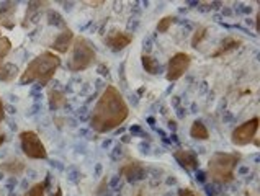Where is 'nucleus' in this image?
I'll list each match as a JSON object with an SVG mask.
<instances>
[{
    "instance_id": "1",
    "label": "nucleus",
    "mask_w": 260,
    "mask_h": 196,
    "mask_svg": "<svg viewBox=\"0 0 260 196\" xmlns=\"http://www.w3.org/2000/svg\"><path fill=\"white\" fill-rule=\"evenodd\" d=\"M129 114V108L126 105L123 95L116 87L108 85L102 93L93 110L88 116V123L95 133H110L126 121Z\"/></svg>"
},
{
    "instance_id": "2",
    "label": "nucleus",
    "mask_w": 260,
    "mask_h": 196,
    "mask_svg": "<svg viewBox=\"0 0 260 196\" xmlns=\"http://www.w3.org/2000/svg\"><path fill=\"white\" fill-rule=\"evenodd\" d=\"M59 67H61L59 56L53 54L51 51H46V53L36 56L26 65L25 72L20 75V85H29L33 82H40V87L48 85Z\"/></svg>"
},
{
    "instance_id": "3",
    "label": "nucleus",
    "mask_w": 260,
    "mask_h": 196,
    "mask_svg": "<svg viewBox=\"0 0 260 196\" xmlns=\"http://www.w3.org/2000/svg\"><path fill=\"white\" fill-rule=\"evenodd\" d=\"M241 161V154H228L216 152L208 162V178H211L214 185H226L234 178V169Z\"/></svg>"
},
{
    "instance_id": "4",
    "label": "nucleus",
    "mask_w": 260,
    "mask_h": 196,
    "mask_svg": "<svg viewBox=\"0 0 260 196\" xmlns=\"http://www.w3.org/2000/svg\"><path fill=\"white\" fill-rule=\"evenodd\" d=\"M96 61V54L93 45L84 36H79V38L74 40L72 43V54L68 67L72 72H82L85 69L90 67L92 64Z\"/></svg>"
},
{
    "instance_id": "5",
    "label": "nucleus",
    "mask_w": 260,
    "mask_h": 196,
    "mask_svg": "<svg viewBox=\"0 0 260 196\" xmlns=\"http://www.w3.org/2000/svg\"><path fill=\"white\" fill-rule=\"evenodd\" d=\"M20 144H21V150L23 154L29 159H35V161H43V159L48 157V150L44 147V144L41 142L40 136L35 133V131H21L20 133Z\"/></svg>"
},
{
    "instance_id": "6",
    "label": "nucleus",
    "mask_w": 260,
    "mask_h": 196,
    "mask_svg": "<svg viewBox=\"0 0 260 196\" xmlns=\"http://www.w3.org/2000/svg\"><path fill=\"white\" fill-rule=\"evenodd\" d=\"M257 129H258V118L255 116V118L242 123V125H239L233 131L231 142L234 146H247L249 142L254 141Z\"/></svg>"
},
{
    "instance_id": "7",
    "label": "nucleus",
    "mask_w": 260,
    "mask_h": 196,
    "mask_svg": "<svg viewBox=\"0 0 260 196\" xmlns=\"http://www.w3.org/2000/svg\"><path fill=\"white\" fill-rule=\"evenodd\" d=\"M191 64V57L190 54L187 53H177L170 57V61L167 64V74H166V79L169 82H175L178 81L185 72L188 70Z\"/></svg>"
},
{
    "instance_id": "8",
    "label": "nucleus",
    "mask_w": 260,
    "mask_h": 196,
    "mask_svg": "<svg viewBox=\"0 0 260 196\" xmlns=\"http://www.w3.org/2000/svg\"><path fill=\"white\" fill-rule=\"evenodd\" d=\"M133 41V34L131 33H124V31H118V30H111L107 38L105 43L107 46L113 51V53H120L126 46H129Z\"/></svg>"
},
{
    "instance_id": "9",
    "label": "nucleus",
    "mask_w": 260,
    "mask_h": 196,
    "mask_svg": "<svg viewBox=\"0 0 260 196\" xmlns=\"http://www.w3.org/2000/svg\"><path fill=\"white\" fill-rule=\"evenodd\" d=\"M120 175L126 177V180H128L129 183H138V181L147 178V170L144 169V165L141 162L133 161V162H128L123 167Z\"/></svg>"
},
{
    "instance_id": "10",
    "label": "nucleus",
    "mask_w": 260,
    "mask_h": 196,
    "mask_svg": "<svg viewBox=\"0 0 260 196\" xmlns=\"http://www.w3.org/2000/svg\"><path fill=\"white\" fill-rule=\"evenodd\" d=\"M174 157H175V161L180 164L185 170H195L197 172L200 169L198 155L193 150H190V149H178V150L174 152Z\"/></svg>"
},
{
    "instance_id": "11",
    "label": "nucleus",
    "mask_w": 260,
    "mask_h": 196,
    "mask_svg": "<svg viewBox=\"0 0 260 196\" xmlns=\"http://www.w3.org/2000/svg\"><path fill=\"white\" fill-rule=\"evenodd\" d=\"M72 43H74V33H72V30H69V28H64V30L59 33L57 38L54 40L53 45H51V48H53L56 53H59V54H66L71 49Z\"/></svg>"
},
{
    "instance_id": "12",
    "label": "nucleus",
    "mask_w": 260,
    "mask_h": 196,
    "mask_svg": "<svg viewBox=\"0 0 260 196\" xmlns=\"http://www.w3.org/2000/svg\"><path fill=\"white\" fill-rule=\"evenodd\" d=\"M15 12H17V4L15 2L0 4V25L5 26V28H13Z\"/></svg>"
},
{
    "instance_id": "13",
    "label": "nucleus",
    "mask_w": 260,
    "mask_h": 196,
    "mask_svg": "<svg viewBox=\"0 0 260 196\" xmlns=\"http://www.w3.org/2000/svg\"><path fill=\"white\" fill-rule=\"evenodd\" d=\"M0 170L9 173V175L20 177L21 173L26 170V164L23 161H20V159H10V161H5L0 164Z\"/></svg>"
},
{
    "instance_id": "14",
    "label": "nucleus",
    "mask_w": 260,
    "mask_h": 196,
    "mask_svg": "<svg viewBox=\"0 0 260 196\" xmlns=\"http://www.w3.org/2000/svg\"><path fill=\"white\" fill-rule=\"evenodd\" d=\"M241 45H242V40L241 38H236V36H228V38H224V40L221 41L219 49L213 54V57H218V56L231 53V51H236Z\"/></svg>"
},
{
    "instance_id": "15",
    "label": "nucleus",
    "mask_w": 260,
    "mask_h": 196,
    "mask_svg": "<svg viewBox=\"0 0 260 196\" xmlns=\"http://www.w3.org/2000/svg\"><path fill=\"white\" fill-rule=\"evenodd\" d=\"M48 100L51 110H61L66 106V93L59 89H51L48 92Z\"/></svg>"
},
{
    "instance_id": "16",
    "label": "nucleus",
    "mask_w": 260,
    "mask_h": 196,
    "mask_svg": "<svg viewBox=\"0 0 260 196\" xmlns=\"http://www.w3.org/2000/svg\"><path fill=\"white\" fill-rule=\"evenodd\" d=\"M190 136L197 141H206L208 137H210V131H208L203 121L197 120V121H193V125L190 128Z\"/></svg>"
},
{
    "instance_id": "17",
    "label": "nucleus",
    "mask_w": 260,
    "mask_h": 196,
    "mask_svg": "<svg viewBox=\"0 0 260 196\" xmlns=\"http://www.w3.org/2000/svg\"><path fill=\"white\" fill-rule=\"evenodd\" d=\"M18 74V67L15 64L4 62L0 65V81L2 82H12Z\"/></svg>"
},
{
    "instance_id": "18",
    "label": "nucleus",
    "mask_w": 260,
    "mask_h": 196,
    "mask_svg": "<svg viewBox=\"0 0 260 196\" xmlns=\"http://www.w3.org/2000/svg\"><path fill=\"white\" fill-rule=\"evenodd\" d=\"M43 5H46V4H44V2H29L28 13L25 15V23H23V26H28L29 21H33V23H35V21L40 18V13H41Z\"/></svg>"
},
{
    "instance_id": "19",
    "label": "nucleus",
    "mask_w": 260,
    "mask_h": 196,
    "mask_svg": "<svg viewBox=\"0 0 260 196\" xmlns=\"http://www.w3.org/2000/svg\"><path fill=\"white\" fill-rule=\"evenodd\" d=\"M141 62H143V67H144V70L147 72V74H151V75L160 74L159 62L155 61L154 57H151L149 54H143V56H141Z\"/></svg>"
},
{
    "instance_id": "20",
    "label": "nucleus",
    "mask_w": 260,
    "mask_h": 196,
    "mask_svg": "<svg viewBox=\"0 0 260 196\" xmlns=\"http://www.w3.org/2000/svg\"><path fill=\"white\" fill-rule=\"evenodd\" d=\"M48 23L53 26H59V28H66V21L62 18L61 13H57L56 10H48Z\"/></svg>"
},
{
    "instance_id": "21",
    "label": "nucleus",
    "mask_w": 260,
    "mask_h": 196,
    "mask_svg": "<svg viewBox=\"0 0 260 196\" xmlns=\"http://www.w3.org/2000/svg\"><path fill=\"white\" fill-rule=\"evenodd\" d=\"M12 49V43L9 38H5V36H0V65L4 64V59L7 57V54L10 53Z\"/></svg>"
},
{
    "instance_id": "22",
    "label": "nucleus",
    "mask_w": 260,
    "mask_h": 196,
    "mask_svg": "<svg viewBox=\"0 0 260 196\" xmlns=\"http://www.w3.org/2000/svg\"><path fill=\"white\" fill-rule=\"evenodd\" d=\"M206 31H208V28L206 26H198L195 33H193V38H191V48H198V45L205 40V36H206Z\"/></svg>"
},
{
    "instance_id": "23",
    "label": "nucleus",
    "mask_w": 260,
    "mask_h": 196,
    "mask_svg": "<svg viewBox=\"0 0 260 196\" xmlns=\"http://www.w3.org/2000/svg\"><path fill=\"white\" fill-rule=\"evenodd\" d=\"M175 20H177L175 17H164L157 23V28H155V30H157V33H166L169 28L175 23Z\"/></svg>"
},
{
    "instance_id": "24",
    "label": "nucleus",
    "mask_w": 260,
    "mask_h": 196,
    "mask_svg": "<svg viewBox=\"0 0 260 196\" xmlns=\"http://www.w3.org/2000/svg\"><path fill=\"white\" fill-rule=\"evenodd\" d=\"M44 191H46V183H36L23 196H44Z\"/></svg>"
},
{
    "instance_id": "25",
    "label": "nucleus",
    "mask_w": 260,
    "mask_h": 196,
    "mask_svg": "<svg viewBox=\"0 0 260 196\" xmlns=\"http://www.w3.org/2000/svg\"><path fill=\"white\" fill-rule=\"evenodd\" d=\"M129 133H131V137H133V136H141V137H144L146 141H149V134L144 133L143 128L138 126V125H133V126L129 128Z\"/></svg>"
},
{
    "instance_id": "26",
    "label": "nucleus",
    "mask_w": 260,
    "mask_h": 196,
    "mask_svg": "<svg viewBox=\"0 0 260 196\" xmlns=\"http://www.w3.org/2000/svg\"><path fill=\"white\" fill-rule=\"evenodd\" d=\"M123 155V144L121 142H118V144H115V147L111 149V154H110V157H111V161H116L118 157H121Z\"/></svg>"
},
{
    "instance_id": "27",
    "label": "nucleus",
    "mask_w": 260,
    "mask_h": 196,
    "mask_svg": "<svg viewBox=\"0 0 260 196\" xmlns=\"http://www.w3.org/2000/svg\"><path fill=\"white\" fill-rule=\"evenodd\" d=\"M152 48H154V38H151V36H146V38L143 40V51H144L143 54L151 53Z\"/></svg>"
},
{
    "instance_id": "28",
    "label": "nucleus",
    "mask_w": 260,
    "mask_h": 196,
    "mask_svg": "<svg viewBox=\"0 0 260 196\" xmlns=\"http://www.w3.org/2000/svg\"><path fill=\"white\" fill-rule=\"evenodd\" d=\"M234 12L236 13H242V15H250V13H252V7L242 5V4H236L234 5Z\"/></svg>"
},
{
    "instance_id": "29",
    "label": "nucleus",
    "mask_w": 260,
    "mask_h": 196,
    "mask_svg": "<svg viewBox=\"0 0 260 196\" xmlns=\"http://www.w3.org/2000/svg\"><path fill=\"white\" fill-rule=\"evenodd\" d=\"M108 186L111 188V190H118V188H121V175H115L113 178L110 180V183H108Z\"/></svg>"
},
{
    "instance_id": "30",
    "label": "nucleus",
    "mask_w": 260,
    "mask_h": 196,
    "mask_svg": "<svg viewBox=\"0 0 260 196\" xmlns=\"http://www.w3.org/2000/svg\"><path fill=\"white\" fill-rule=\"evenodd\" d=\"M195 180L197 181H200V183H203V185H206V181H208V173L205 172V170H197L195 172Z\"/></svg>"
},
{
    "instance_id": "31",
    "label": "nucleus",
    "mask_w": 260,
    "mask_h": 196,
    "mask_svg": "<svg viewBox=\"0 0 260 196\" xmlns=\"http://www.w3.org/2000/svg\"><path fill=\"white\" fill-rule=\"evenodd\" d=\"M205 191H206V194L208 196H218L219 194V191H218V188H216V185H205Z\"/></svg>"
},
{
    "instance_id": "32",
    "label": "nucleus",
    "mask_w": 260,
    "mask_h": 196,
    "mask_svg": "<svg viewBox=\"0 0 260 196\" xmlns=\"http://www.w3.org/2000/svg\"><path fill=\"white\" fill-rule=\"evenodd\" d=\"M124 67H126V62H121L120 64V79H121L123 87H128V81H126V75H124Z\"/></svg>"
},
{
    "instance_id": "33",
    "label": "nucleus",
    "mask_w": 260,
    "mask_h": 196,
    "mask_svg": "<svg viewBox=\"0 0 260 196\" xmlns=\"http://www.w3.org/2000/svg\"><path fill=\"white\" fill-rule=\"evenodd\" d=\"M178 196H200V194L190 190V188H182V190H178Z\"/></svg>"
},
{
    "instance_id": "34",
    "label": "nucleus",
    "mask_w": 260,
    "mask_h": 196,
    "mask_svg": "<svg viewBox=\"0 0 260 196\" xmlns=\"http://www.w3.org/2000/svg\"><path fill=\"white\" fill-rule=\"evenodd\" d=\"M88 116H90V113H87V106L79 108V120H80V121L88 120Z\"/></svg>"
},
{
    "instance_id": "35",
    "label": "nucleus",
    "mask_w": 260,
    "mask_h": 196,
    "mask_svg": "<svg viewBox=\"0 0 260 196\" xmlns=\"http://www.w3.org/2000/svg\"><path fill=\"white\" fill-rule=\"evenodd\" d=\"M138 25H139V20L138 18H129V21H128V31L133 33L138 28Z\"/></svg>"
},
{
    "instance_id": "36",
    "label": "nucleus",
    "mask_w": 260,
    "mask_h": 196,
    "mask_svg": "<svg viewBox=\"0 0 260 196\" xmlns=\"http://www.w3.org/2000/svg\"><path fill=\"white\" fill-rule=\"evenodd\" d=\"M99 74L108 79V77H110V72H108V65H105V64H100V65H99Z\"/></svg>"
},
{
    "instance_id": "37",
    "label": "nucleus",
    "mask_w": 260,
    "mask_h": 196,
    "mask_svg": "<svg viewBox=\"0 0 260 196\" xmlns=\"http://www.w3.org/2000/svg\"><path fill=\"white\" fill-rule=\"evenodd\" d=\"M222 121H224V123H233V121H236V116L231 114L229 111H222Z\"/></svg>"
},
{
    "instance_id": "38",
    "label": "nucleus",
    "mask_w": 260,
    "mask_h": 196,
    "mask_svg": "<svg viewBox=\"0 0 260 196\" xmlns=\"http://www.w3.org/2000/svg\"><path fill=\"white\" fill-rule=\"evenodd\" d=\"M149 149H151L149 142H141L139 144V150L143 152V154H147V152H149Z\"/></svg>"
},
{
    "instance_id": "39",
    "label": "nucleus",
    "mask_w": 260,
    "mask_h": 196,
    "mask_svg": "<svg viewBox=\"0 0 260 196\" xmlns=\"http://www.w3.org/2000/svg\"><path fill=\"white\" fill-rule=\"evenodd\" d=\"M4 118H5V106H4L2 98H0V123L4 121Z\"/></svg>"
},
{
    "instance_id": "40",
    "label": "nucleus",
    "mask_w": 260,
    "mask_h": 196,
    "mask_svg": "<svg viewBox=\"0 0 260 196\" xmlns=\"http://www.w3.org/2000/svg\"><path fill=\"white\" fill-rule=\"evenodd\" d=\"M129 98H131V105H133V106H138V103H139V97L136 95V93H131V97H129Z\"/></svg>"
},
{
    "instance_id": "41",
    "label": "nucleus",
    "mask_w": 260,
    "mask_h": 196,
    "mask_svg": "<svg viewBox=\"0 0 260 196\" xmlns=\"http://www.w3.org/2000/svg\"><path fill=\"white\" fill-rule=\"evenodd\" d=\"M177 114H178V118H185V116H187V110H185V108L178 106L177 108Z\"/></svg>"
},
{
    "instance_id": "42",
    "label": "nucleus",
    "mask_w": 260,
    "mask_h": 196,
    "mask_svg": "<svg viewBox=\"0 0 260 196\" xmlns=\"http://www.w3.org/2000/svg\"><path fill=\"white\" fill-rule=\"evenodd\" d=\"M107 186H108V183H107L105 180H103V181H102V185L99 186V190H96V194H103V191H105L103 188H107Z\"/></svg>"
},
{
    "instance_id": "43",
    "label": "nucleus",
    "mask_w": 260,
    "mask_h": 196,
    "mask_svg": "<svg viewBox=\"0 0 260 196\" xmlns=\"http://www.w3.org/2000/svg\"><path fill=\"white\" fill-rule=\"evenodd\" d=\"M167 125H169V129L172 131V133H175V131H177V123L175 121H169Z\"/></svg>"
},
{
    "instance_id": "44",
    "label": "nucleus",
    "mask_w": 260,
    "mask_h": 196,
    "mask_svg": "<svg viewBox=\"0 0 260 196\" xmlns=\"http://www.w3.org/2000/svg\"><path fill=\"white\" fill-rule=\"evenodd\" d=\"M237 172H239V175H246V173H249L250 170H249V167H241Z\"/></svg>"
},
{
    "instance_id": "45",
    "label": "nucleus",
    "mask_w": 260,
    "mask_h": 196,
    "mask_svg": "<svg viewBox=\"0 0 260 196\" xmlns=\"http://www.w3.org/2000/svg\"><path fill=\"white\" fill-rule=\"evenodd\" d=\"M131 141V136H121V144H128Z\"/></svg>"
},
{
    "instance_id": "46",
    "label": "nucleus",
    "mask_w": 260,
    "mask_h": 196,
    "mask_svg": "<svg viewBox=\"0 0 260 196\" xmlns=\"http://www.w3.org/2000/svg\"><path fill=\"white\" fill-rule=\"evenodd\" d=\"M221 12H222V15H226V17H231L233 15V12L229 10V9H222Z\"/></svg>"
},
{
    "instance_id": "47",
    "label": "nucleus",
    "mask_w": 260,
    "mask_h": 196,
    "mask_svg": "<svg viewBox=\"0 0 260 196\" xmlns=\"http://www.w3.org/2000/svg\"><path fill=\"white\" fill-rule=\"evenodd\" d=\"M110 146H111V141H110V139H108V141H103V142H102V147H103V149H108Z\"/></svg>"
},
{
    "instance_id": "48",
    "label": "nucleus",
    "mask_w": 260,
    "mask_h": 196,
    "mask_svg": "<svg viewBox=\"0 0 260 196\" xmlns=\"http://www.w3.org/2000/svg\"><path fill=\"white\" fill-rule=\"evenodd\" d=\"M167 185H177V180H175L174 177L167 178Z\"/></svg>"
},
{
    "instance_id": "49",
    "label": "nucleus",
    "mask_w": 260,
    "mask_h": 196,
    "mask_svg": "<svg viewBox=\"0 0 260 196\" xmlns=\"http://www.w3.org/2000/svg\"><path fill=\"white\" fill-rule=\"evenodd\" d=\"M95 173H96V175H100V173H102V164H96V167H95Z\"/></svg>"
},
{
    "instance_id": "50",
    "label": "nucleus",
    "mask_w": 260,
    "mask_h": 196,
    "mask_svg": "<svg viewBox=\"0 0 260 196\" xmlns=\"http://www.w3.org/2000/svg\"><path fill=\"white\" fill-rule=\"evenodd\" d=\"M147 123H149L151 126H154V125H155V118H152V116H149V118H147Z\"/></svg>"
},
{
    "instance_id": "51",
    "label": "nucleus",
    "mask_w": 260,
    "mask_h": 196,
    "mask_svg": "<svg viewBox=\"0 0 260 196\" xmlns=\"http://www.w3.org/2000/svg\"><path fill=\"white\" fill-rule=\"evenodd\" d=\"M144 92H146V89H144V87H141V89L138 90V93H136V95H138V97H141V95H143Z\"/></svg>"
},
{
    "instance_id": "52",
    "label": "nucleus",
    "mask_w": 260,
    "mask_h": 196,
    "mask_svg": "<svg viewBox=\"0 0 260 196\" xmlns=\"http://www.w3.org/2000/svg\"><path fill=\"white\" fill-rule=\"evenodd\" d=\"M5 142V134H0V146Z\"/></svg>"
},
{
    "instance_id": "53",
    "label": "nucleus",
    "mask_w": 260,
    "mask_h": 196,
    "mask_svg": "<svg viewBox=\"0 0 260 196\" xmlns=\"http://www.w3.org/2000/svg\"><path fill=\"white\" fill-rule=\"evenodd\" d=\"M170 137H172V141H174V142H178V137H177L175 133H172V136H170Z\"/></svg>"
},
{
    "instance_id": "54",
    "label": "nucleus",
    "mask_w": 260,
    "mask_h": 196,
    "mask_svg": "<svg viewBox=\"0 0 260 196\" xmlns=\"http://www.w3.org/2000/svg\"><path fill=\"white\" fill-rule=\"evenodd\" d=\"M53 196H62V191H61V188H57V191L53 194Z\"/></svg>"
},
{
    "instance_id": "55",
    "label": "nucleus",
    "mask_w": 260,
    "mask_h": 196,
    "mask_svg": "<svg viewBox=\"0 0 260 196\" xmlns=\"http://www.w3.org/2000/svg\"><path fill=\"white\" fill-rule=\"evenodd\" d=\"M191 113H197V105H191Z\"/></svg>"
},
{
    "instance_id": "56",
    "label": "nucleus",
    "mask_w": 260,
    "mask_h": 196,
    "mask_svg": "<svg viewBox=\"0 0 260 196\" xmlns=\"http://www.w3.org/2000/svg\"><path fill=\"white\" fill-rule=\"evenodd\" d=\"M105 196H113V194H111V193H107V194H105Z\"/></svg>"
}]
</instances>
